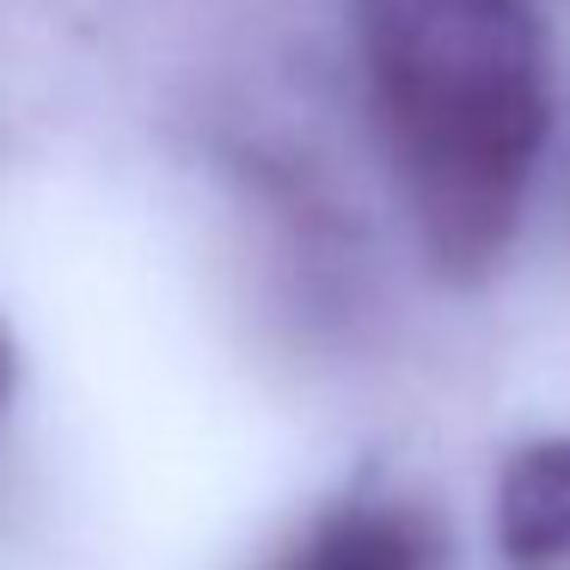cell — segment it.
I'll return each mask as SVG.
<instances>
[{"instance_id": "4", "label": "cell", "mask_w": 570, "mask_h": 570, "mask_svg": "<svg viewBox=\"0 0 570 570\" xmlns=\"http://www.w3.org/2000/svg\"><path fill=\"white\" fill-rule=\"evenodd\" d=\"M13 393H19V350H13V337H7V325H0V430L13 417Z\"/></svg>"}, {"instance_id": "2", "label": "cell", "mask_w": 570, "mask_h": 570, "mask_svg": "<svg viewBox=\"0 0 570 570\" xmlns=\"http://www.w3.org/2000/svg\"><path fill=\"white\" fill-rule=\"evenodd\" d=\"M258 570H448V533L417 491L368 484L320 503Z\"/></svg>"}, {"instance_id": "3", "label": "cell", "mask_w": 570, "mask_h": 570, "mask_svg": "<svg viewBox=\"0 0 570 570\" xmlns=\"http://www.w3.org/2000/svg\"><path fill=\"white\" fill-rule=\"evenodd\" d=\"M497 540L515 564L570 558V435L521 442L497 472Z\"/></svg>"}, {"instance_id": "1", "label": "cell", "mask_w": 570, "mask_h": 570, "mask_svg": "<svg viewBox=\"0 0 570 570\" xmlns=\"http://www.w3.org/2000/svg\"><path fill=\"white\" fill-rule=\"evenodd\" d=\"M356 50L411 234L448 283L509 258L552 141V50L528 0H356Z\"/></svg>"}]
</instances>
